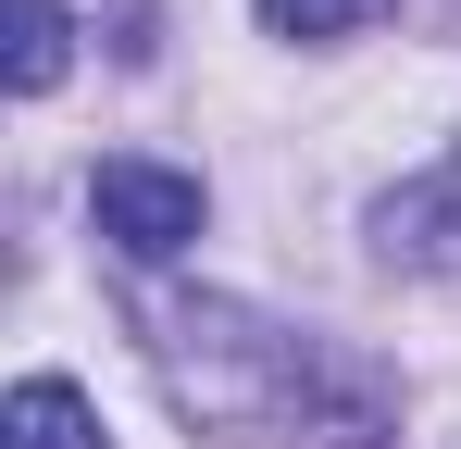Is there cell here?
<instances>
[{"mask_svg": "<svg viewBox=\"0 0 461 449\" xmlns=\"http://www.w3.org/2000/svg\"><path fill=\"white\" fill-rule=\"evenodd\" d=\"M150 362L175 387V412L187 425H225V437H300V449H386L399 437L375 362L324 350V337L249 312V299H162L150 312Z\"/></svg>", "mask_w": 461, "mask_h": 449, "instance_id": "1", "label": "cell"}, {"mask_svg": "<svg viewBox=\"0 0 461 449\" xmlns=\"http://www.w3.org/2000/svg\"><path fill=\"white\" fill-rule=\"evenodd\" d=\"M87 213H100V237H113L125 262H175L212 200H200V175H175V162H100V175H87Z\"/></svg>", "mask_w": 461, "mask_h": 449, "instance_id": "2", "label": "cell"}, {"mask_svg": "<svg viewBox=\"0 0 461 449\" xmlns=\"http://www.w3.org/2000/svg\"><path fill=\"white\" fill-rule=\"evenodd\" d=\"M375 237H386V262H424V275H449V262H461V150L386 200V213H375Z\"/></svg>", "mask_w": 461, "mask_h": 449, "instance_id": "3", "label": "cell"}, {"mask_svg": "<svg viewBox=\"0 0 461 449\" xmlns=\"http://www.w3.org/2000/svg\"><path fill=\"white\" fill-rule=\"evenodd\" d=\"M0 449H113V437H100V412H87L63 374H25L0 399Z\"/></svg>", "mask_w": 461, "mask_h": 449, "instance_id": "4", "label": "cell"}, {"mask_svg": "<svg viewBox=\"0 0 461 449\" xmlns=\"http://www.w3.org/2000/svg\"><path fill=\"white\" fill-rule=\"evenodd\" d=\"M63 50H76V13H63V0H13V13H0V75H13V100L63 87Z\"/></svg>", "mask_w": 461, "mask_h": 449, "instance_id": "5", "label": "cell"}, {"mask_svg": "<svg viewBox=\"0 0 461 449\" xmlns=\"http://www.w3.org/2000/svg\"><path fill=\"white\" fill-rule=\"evenodd\" d=\"M262 25L275 38H362V25H386V0H262Z\"/></svg>", "mask_w": 461, "mask_h": 449, "instance_id": "6", "label": "cell"}]
</instances>
